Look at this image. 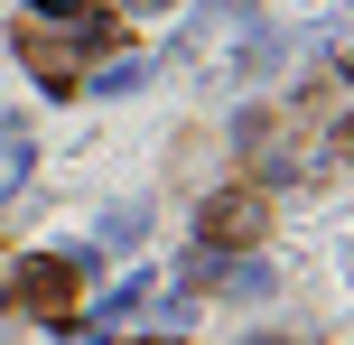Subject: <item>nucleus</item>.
I'll list each match as a JSON object with an SVG mask.
<instances>
[{
  "label": "nucleus",
  "instance_id": "nucleus-1",
  "mask_svg": "<svg viewBox=\"0 0 354 345\" xmlns=\"http://www.w3.org/2000/svg\"><path fill=\"white\" fill-rule=\"evenodd\" d=\"M103 37H112V19H93V10H75L66 28L37 19V10L19 19V56L37 66V84H47V93H75V84H84V56L103 47Z\"/></svg>",
  "mask_w": 354,
  "mask_h": 345
},
{
  "label": "nucleus",
  "instance_id": "nucleus-2",
  "mask_svg": "<svg viewBox=\"0 0 354 345\" xmlns=\"http://www.w3.org/2000/svg\"><path fill=\"white\" fill-rule=\"evenodd\" d=\"M75 290H84V271H75L66 252H37V261H10V299L28 317H75Z\"/></svg>",
  "mask_w": 354,
  "mask_h": 345
},
{
  "label": "nucleus",
  "instance_id": "nucleus-3",
  "mask_svg": "<svg viewBox=\"0 0 354 345\" xmlns=\"http://www.w3.org/2000/svg\"><path fill=\"white\" fill-rule=\"evenodd\" d=\"M261 234H270V196L261 187H224V196L205 205V243L214 252H252Z\"/></svg>",
  "mask_w": 354,
  "mask_h": 345
},
{
  "label": "nucleus",
  "instance_id": "nucleus-4",
  "mask_svg": "<svg viewBox=\"0 0 354 345\" xmlns=\"http://www.w3.org/2000/svg\"><path fill=\"white\" fill-rule=\"evenodd\" d=\"M10 261H19V252H10V234H0V299H10Z\"/></svg>",
  "mask_w": 354,
  "mask_h": 345
},
{
  "label": "nucleus",
  "instance_id": "nucleus-5",
  "mask_svg": "<svg viewBox=\"0 0 354 345\" xmlns=\"http://www.w3.org/2000/svg\"><path fill=\"white\" fill-rule=\"evenodd\" d=\"M140 345H159V336H140Z\"/></svg>",
  "mask_w": 354,
  "mask_h": 345
}]
</instances>
